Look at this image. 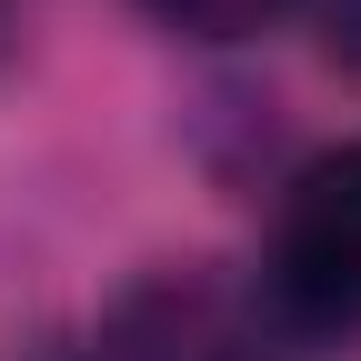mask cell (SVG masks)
Segmentation results:
<instances>
[{
	"instance_id": "2",
	"label": "cell",
	"mask_w": 361,
	"mask_h": 361,
	"mask_svg": "<svg viewBox=\"0 0 361 361\" xmlns=\"http://www.w3.org/2000/svg\"><path fill=\"white\" fill-rule=\"evenodd\" d=\"M141 11L161 30H180V40H261V30L301 20L311 0H141Z\"/></svg>"
},
{
	"instance_id": "1",
	"label": "cell",
	"mask_w": 361,
	"mask_h": 361,
	"mask_svg": "<svg viewBox=\"0 0 361 361\" xmlns=\"http://www.w3.org/2000/svg\"><path fill=\"white\" fill-rule=\"evenodd\" d=\"M261 301L281 331H361V141L311 151L281 191L271 221V261H261Z\"/></svg>"
},
{
	"instance_id": "3",
	"label": "cell",
	"mask_w": 361,
	"mask_h": 361,
	"mask_svg": "<svg viewBox=\"0 0 361 361\" xmlns=\"http://www.w3.org/2000/svg\"><path fill=\"white\" fill-rule=\"evenodd\" d=\"M311 20H322V40L361 71V0H311Z\"/></svg>"
}]
</instances>
